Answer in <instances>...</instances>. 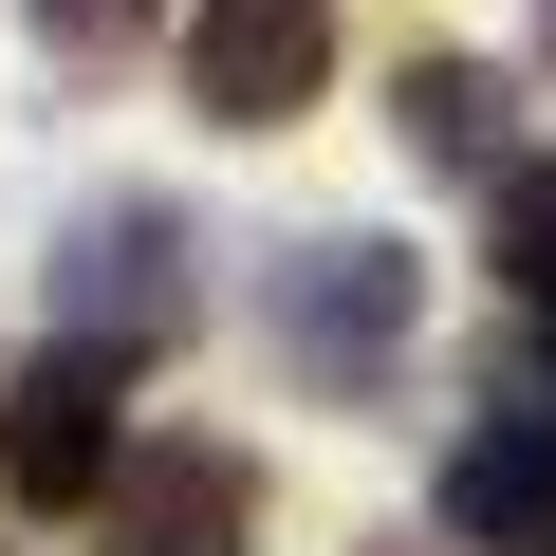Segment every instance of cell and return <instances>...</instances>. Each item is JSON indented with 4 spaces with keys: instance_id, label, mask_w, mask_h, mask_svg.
Instances as JSON below:
<instances>
[{
    "instance_id": "obj_2",
    "label": "cell",
    "mask_w": 556,
    "mask_h": 556,
    "mask_svg": "<svg viewBox=\"0 0 556 556\" xmlns=\"http://www.w3.org/2000/svg\"><path fill=\"white\" fill-rule=\"evenodd\" d=\"M204 241H186V204H149V186H112V204H75V241H56V298H75V334L93 353H167L186 316H204V278H186Z\"/></svg>"
},
{
    "instance_id": "obj_1",
    "label": "cell",
    "mask_w": 556,
    "mask_h": 556,
    "mask_svg": "<svg viewBox=\"0 0 556 556\" xmlns=\"http://www.w3.org/2000/svg\"><path fill=\"white\" fill-rule=\"evenodd\" d=\"M408 316H427L408 241H353V223H334V241H278V260H260V334L298 353L316 390H371V371L408 353Z\"/></svg>"
},
{
    "instance_id": "obj_4",
    "label": "cell",
    "mask_w": 556,
    "mask_h": 556,
    "mask_svg": "<svg viewBox=\"0 0 556 556\" xmlns=\"http://www.w3.org/2000/svg\"><path fill=\"white\" fill-rule=\"evenodd\" d=\"M316 75H334V20H316V0H204V20H186V93H204V130H298Z\"/></svg>"
},
{
    "instance_id": "obj_5",
    "label": "cell",
    "mask_w": 556,
    "mask_h": 556,
    "mask_svg": "<svg viewBox=\"0 0 556 556\" xmlns=\"http://www.w3.org/2000/svg\"><path fill=\"white\" fill-rule=\"evenodd\" d=\"M445 538H482V556H556V390H501V408L445 445Z\"/></svg>"
},
{
    "instance_id": "obj_7",
    "label": "cell",
    "mask_w": 556,
    "mask_h": 556,
    "mask_svg": "<svg viewBox=\"0 0 556 556\" xmlns=\"http://www.w3.org/2000/svg\"><path fill=\"white\" fill-rule=\"evenodd\" d=\"M390 112H408V149H427V167H482V186H501V75H482V56H408V93H390Z\"/></svg>"
},
{
    "instance_id": "obj_8",
    "label": "cell",
    "mask_w": 556,
    "mask_h": 556,
    "mask_svg": "<svg viewBox=\"0 0 556 556\" xmlns=\"http://www.w3.org/2000/svg\"><path fill=\"white\" fill-rule=\"evenodd\" d=\"M501 278H519V316L556 334V167H501Z\"/></svg>"
},
{
    "instance_id": "obj_10",
    "label": "cell",
    "mask_w": 556,
    "mask_h": 556,
    "mask_svg": "<svg viewBox=\"0 0 556 556\" xmlns=\"http://www.w3.org/2000/svg\"><path fill=\"white\" fill-rule=\"evenodd\" d=\"M538 56H556V0H538Z\"/></svg>"
},
{
    "instance_id": "obj_3",
    "label": "cell",
    "mask_w": 556,
    "mask_h": 556,
    "mask_svg": "<svg viewBox=\"0 0 556 556\" xmlns=\"http://www.w3.org/2000/svg\"><path fill=\"white\" fill-rule=\"evenodd\" d=\"M0 482H20V501H112L130 482V353L56 334L20 390H0Z\"/></svg>"
},
{
    "instance_id": "obj_6",
    "label": "cell",
    "mask_w": 556,
    "mask_h": 556,
    "mask_svg": "<svg viewBox=\"0 0 556 556\" xmlns=\"http://www.w3.org/2000/svg\"><path fill=\"white\" fill-rule=\"evenodd\" d=\"M241 519H260L241 445H149L112 482V556H241Z\"/></svg>"
},
{
    "instance_id": "obj_9",
    "label": "cell",
    "mask_w": 556,
    "mask_h": 556,
    "mask_svg": "<svg viewBox=\"0 0 556 556\" xmlns=\"http://www.w3.org/2000/svg\"><path fill=\"white\" fill-rule=\"evenodd\" d=\"M20 20H38V38H56V56H130V38H149V20H167V0H20Z\"/></svg>"
}]
</instances>
